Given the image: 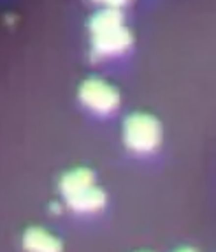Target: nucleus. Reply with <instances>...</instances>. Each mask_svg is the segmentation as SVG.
<instances>
[{
    "label": "nucleus",
    "instance_id": "6e6552de",
    "mask_svg": "<svg viewBox=\"0 0 216 252\" xmlns=\"http://www.w3.org/2000/svg\"><path fill=\"white\" fill-rule=\"evenodd\" d=\"M95 2L104 4L106 7H116V9H120L125 4H129V0H95Z\"/></svg>",
    "mask_w": 216,
    "mask_h": 252
},
{
    "label": "nucleus",
    "instance_id": "39448f33",
    "mask_svg": "<svg viewBox=\"0 0 216 252\" xmlns=\"http://www.w3.org/2000/svg\"><path fill=\"white\" fill-rule=\"evenodd\" d=\"M23 247L28 252H62V244L41 227H32L25 233Z\"/></svg>",
    "mask_w": 216,
    "mask_h": 252
},
{
    "label": "nucleus",
    "instance_id": "0eeeda50",
    "mask_svg": "<svg viewBox=\"0 0 216 252\" xmlns=\"http://www.w3.org/2000/svg\"><path fill=\"white\" fill-rule=\"evenodd\" d=\"M93 185V175L88 169H74V171L67 173L60 182V189L65 194V198L74 196L81 190L88 189Z\"/></svg>",
    "mask_w": 216,
    "mask_h": 252
},
{
    "label": "nucleus",
    "instance_id": "423d86ee",
    "mask_svg": "<svg viewBox=\"0 0 216 252\" xmlns=\"http://www.w3.org/2000/svg\"><path fill=\"white\" fill-rule=\"evenodd\" d=\"M123 27V14L116 7H104L102 11L95 13L90 20V30L92 34H104L109 30H116Z\"/></svg>",
    "mask_w": 216,
    "mask_h": 252
},
{
    "label": "nucleus",
    "instance_id": "f257e3e1",
    "mask_svg": "<svg viewBox=\"0 0 216 252\" xmlns=\"http://www.w3.org/2000/svg\"><path fill=\"white\" fill-rule=\"evenodd\" d=\"M125 143L137 154H150L160 145V126L150 115H130L125 120Z\"/></svg>",
    "mask_w": 216,
    "mask_h": 252
},
{
    "label": "nucleus",
    "instance_id": "20e7f679",
    "mask_svg": "<svg viewBox=\"0 0 216 252\" xmlns=\"http://www.w3.org/2000/svg\"><path fill=\"white\" fill-rule=\"evenodd\" d=\"M67 205L71 206L74 212H97L106 205V194L99 187H88V189L81 190V192L69 196L67 198Z\"/></svg>",
    "mask_w": 216,
    "mask_h": 252
},
{
    "label": "nucleus",
    "instance_id": "7ed1b4c3",
    "mask_svg": "<svg viewBox=\"0 0 216 252\" xmlns=\"http://www.w3.org/2000/svg\"><path fill=\"white\" fill-rule=\"evenodd\" d=\"M130 44H132V34L125 27L93 35L92 41L93 53L99 57H116L129 50Z\"/></svg>",
    "mask_w": 216,
    "mask_h": 252
},
{
    "label": "nucleus",
    "instance_id": "1a4fd4ad",
    "mask_svg": "<svg viewBox=\"0 0 216 252\" xmlns=\"http://www.w3.org/2000/svg\"><path fill=\"white\" fill-rule=\"evenodd\" d=\"M178 252H195V251H191V249H181V251H178Z\"/></svg>",
    "mask_w": 216,
    "mask_h": 252
},
{
    "label": "nucleus",
    "instance_id": "f03ea898",
    "mask_svg": "<svg viewBox=\"0 0 216 252\" xmlns=\"http://www.w3.org/2000/svg\"><path fill=\"white\" fill-rule=\"evenodd\" d=\"M79 99L86 106L99 115H108L118 108L120 104V95L111 85L102 80H86L81 85L79 90Z\"/></svg>",
    "mask_w": 216,
    "mask_h": 252
}]
</instances>
